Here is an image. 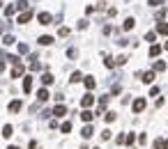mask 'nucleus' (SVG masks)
Returning a JSON list of instances; mask_svg holds the SVG:
<instances>
[{
  "mask_svg": "<svg viewBox=\"0 0 168 149\" xmlns=\"http://www.w3.org/2000/svg\"><path fill=\"white\" fill-rule=\"evenodd\" d=\"M131 110H134L136 115H138V112H143V110H145V99H143V97H138L134 103H131Z\"/></svg>",
  "mask_w": 168,
  "mask_h": 149,
  "instance_id": "f257e3e1",
  "label": "nucleus"
},
{
  "mask_svg": "<svg viewBox=\"0 0 168 149\" xmlns=\"http://www.w3.org/2000/svg\"><path fill=\"white\" fill-rule=\"evenodd\" d=\"M134 140H136V135H134V133H127V138H124V145H134Z\"/></svg>",
  "mask_w": 168,
  "mask_h": 149,
  "instance_id": "cd10ccee",
  "label": "nucleus"
},
{
  "mask_svg": "<svg viewBox=\"0 0 168 149\" xmlns=\"http://www.w3.org/2000/svg\"><path fill=\"white\" fill-rule=\"evenodd\" d=\"M7 108H9V112H19V110L23 108V103H21L19 99H14V101H9V106H7Z\"/></svg>",
  "mask_w": 168,
  "mask_h": 149,
  "instance_id": "6e6552de",
  "label": "nucleus"
},
{
  "mask_svg": "<svg viewBox=\"0 0 168 149\" xmlns=\"http://www.w3.org/2000/svg\"><path fill=\"white\" fill-rule=\"evenodd\" d=\"M39 44L42 46H51L53 44V37H51V34H42V37H39Z\"/></svg>",
  "mask_w": 168,
  "mask_h": 149,
  "instance_id": "4468645a",
  "label": "nucleus"
},
{
  "mask_svg": "<svg viewBox=\"0 0 168 149\" xmlns=\"http://www.w3.org/2000/svg\"><path fill=\"white\" fill-rule=\"evenodd\" d=\"M104 67H106V69H113V67H115V62H113V57H111V55L104 57Z\"/></svg>",
  "mask_w": 168,
  "mask_h": 149,
  "instance_id": "aec40b11",
  "label": "nucleus"
},
{
  "mask_svg": "<svg viewBox=\"0 0 168 149\" xmlns=\"http://www.w3.org/2000/svg\"><path fill=\"white\" fill-rule=\"evenodd\" d=\"M138 142H141V145H145V142H147V135L141 133V135H138Z\"/></svg>",
  "mask_w": 168,
  "mask_h": 149,
  "instance_id": "c9c22d12",
  "label": "nucleus"
},
{
  "mask_svg": "<svg viewBox=\"0 0 168 149\" xmlns=\"http://www.w3.org/2000/svg\"><path fill=\"white\" fill-rule=\"evenodd\" d=\"M81 119H83L85 124H90L92 119H95V112H92V110H83V112H81Z\"/></svg>",
  "mask_w": 168,
  "mask_h": 149,
  "instance_id": "1a4fd4ad",
  "label": "nucleus"
},
{
  "mask_svg": "<svg viewBox=\"0 0 168 149\" xmlns=\"http://www.w3.org/2000/svg\"><path fill=\"white\" fill-rule=\"evenodd\" d=\"M95 149H99V147H95Z\"/></svg>",
  "mask_w": 168,
  "mask_h": 149,
  "instance_id": "a18cd8bd",
  "label": "nucleus"
},
{
  "mask_svg": "<svg viewBox=\"0 0 168 149\" xmlns=\"http://www.w3.org/2000/svg\"><path fill=\"white\" fill-rule=\"evenodd\" d=\"M16 9H21V11H28V0H19V2H16Z\"/></svg>",
  "mask_w": 168,
  "mask_h": 149,
  "instance_id": "4be33fe9",
  "label": "nucleus"
},
{
  "mask_svg": "<svg viewBox=\"0 0 168 149\" xmlns=\"http://www.w3.org/2000/svg\"><path fill=\"white\" fill-rule=\"evenodd\" d=\"M85 87H88V89H95V85H97V83H95V78H92V76H85Z\"/></svg>",
  "mask_w": 168,
  "mask_h": 149,
  "instance_id": "6ab92c4d",
  "label": "nucleus"
},
{
  "mask_svg": "<svg viewBox=\"0 0 168 149\" xmlns=\"http://www.w3.org/2000/svg\"><path fill=\"white\" fill-rule=\"evenodd\" d=\"M23 71H26V69H23V64H14V67H12V78H19Z\"/></svg>",
  "mask_w": 168,
  "mask_h": 149,
  "instance_id": "f8f14e48",
  "label": "nucleus"
},
{
  "mask_svg": "<svg viewBox=\"0 0 168 149\" xmlns=\"http://www.w3.org/2000/svg\"><path fill=\"white\" fill-rule=\"evenodd\" d=\"M72 83H78V80H83V76H81V71H74L72 74V78H69Z\"/></svg>",
  "mask_w": 168,
  "mask_h": 149,
  "instance_id": "393cba45",
  "label": "nucleus"
},
{
  "mask_svg": "<svg viewBox=\"0 0 168 149\" xmlns=\"http://www.w3.org/2000/svg\"><path fill=\"white\" fill-rule=\"evenodd\" d=\"M7 149H19V147H16V145H9V147H7Z\"/></svg>",
  "mask_w": 168,
  "mask_h": 149,
  "instance_id": "79ce46f5",
  "label": "nucleus"
},
{
  "mask_svg": "<svg viewBox=\"0 0 168 149\" xmlns=\"http://www.w3.org/2000/svg\"><path fill=\"white\" fill-rule=\"evenodd\" d=\"M147 5H150V7H161L164 0H147Z\"/></svg>",
  "mask_w": 168,
  "mask_h": 149,
  "instance_id": "2f4dec72",
  "label": "nucleus"
},
{
  "mask_svg": "<svg viewBox=\"0 0 168 149\" xmlns=\"http://www.w3.org/2000/svg\"><path fill=\"white\" fill-rule=\"evenodd\" d=\"M14 11H16V7H14V5H9V7L5 9V16H9V19H12V16H14Z\"/></svg>",
  "mask_w": 168,
  "mask_h": 149,
  "instance_id": "c85d7f7f",
  "label": "nucleus"
},
{
  "mask_svg": "<svg viewBox=\"0 0 168 149\" xmlns=\"http://www.w3.org/2000/svg\"><path fill=\"white\" fill-rule=\"evenodd\" d=\"M145 39H147V41H154V39H157V34H154V32H147Z\"/></svg>",
  "mask_w": 168,
  "mask_h": 149,
  "instance_id": "e433bc0d",
  "label": "nucleus"
},
{
  "mask_svg": "<svg viewBox=\"0 0 168 149\" xmlns=\"http://www.w3.org/2000/svg\"><path fill=\"white\" fill-rule=\"evenodd\" d=\"M115 112H106V115H104V119H106V124H111V122H115Z\"/></svg>",
  "mask_w": 168,
  "mask_h": 149,
  "instance_id": "bb28decb",
  "label": "nucleus"
},
{
  "mask_svg": "<svg viewBox=\"0 0 168 149\" xmlns=\"http://www.w3.org/2000/svg\"><path fill=\"white\" fill-rule=\"evenodd\" d=\"M12 135H14V126H12V124H5L2 126V138H12Z\"/></svg>",
  "mask_w": 168,
  "mask_h": 149,
  "instance_id": "ddd939ff",
  "label": "nucleus"
},
{
  "mask_svg": "<svg viewBox=\"0 0 168 149\" xmlns=\"http://www.w3.org/2000/svg\"><path fill=\"white\" fill-rule=\"evenodd\" d=\"M28 51H30V46H28V44H23V41H21V44H19V53H28Z\"/></svg>",
  "mask_w": 168,
  "mask_h": 149,
  "instance_id": "473e14b6",
  "label": "nucleus"
},
{
  "mask_svg": "<svg viewBox=\"0 0 168 149\" xmlns=\"http://www.w3.org/2000/svg\"><path fill=\"white\" fill-rule=\"evenodd\" d=\"M81 135H83L85 140H88V138H92V135H95V129H92V124H85V126H83V131H81Z\"/></svg>",
  "mask_w": 168,
  "mask_h": 149,
  "instance_id": "39448f33",
  "label": "nucleus"
},
{
  "mask_svg": "<svg viewBox=\"0 0 168 149\" xmlns=\"http://www.w3.org/2000/svg\"><path fill=\"white\" fill-rule=\"evenodd\" d=\"M49 97H51V94H49V89H46V87H42V89L37 92V101H39V103H44V101H49Z\"/></svg>",
  "mask_w": 168,
  "mask_h": 149,
  "instance_id": "0eeeda50",
  "label": "nucleus"
},
{
  "mask_svg": "<svg viewBox=\"0 0 168 149\" xmlns=\"http://www.w3.org/2000/svg\"><path fill=\"white\" fill-rule=\"evenodd\" d=\"M23 92L26 94L32 92V76H26V78H23Z\"/></svg>",
  "mask_w": 168,
  "mask_h": 149,
  "instance_id": "20e7f679",
  "label": "nucleus"
},
{
  "mask_svg": "<svg viewBox=\"0 0 168 149\" xmlns=\"http://www.w3.org/2000/svg\"><path fill=\"white\" fill-rule=\"evenodd\" d=\"M53 115L55 117H62V115H67V106H62V103H58L55 108H53Z\"/></svg>",
  "mask_w": 168,
  "mask_h": 149,
  "instance_id": "9d476101",
  "label": "nucleus"
},
{
  "mask_svg": "<svg viewBox=\"0 0 168 149\" xmlns=\"http://www.w3.org/2000/svg\"><path fill=\"white\" fill-rule=\"evenodd\" d=\"M88 28V21H78V30H85Z\"/></svg>",
  "mask_w": 168,
  "mask_h": 149,
  "instance_id": "4c0bfd02",
  "label": "nucleus"
},
{
  "mask_svg": "<svg viewBox=\"0 0 168 149\" xmlns=\"http://www.w3.org/2000/svg\"><path fill=\"white\" fill-rule=\"evenodd\" d=\"M2 44H5V46L16 44V37H14V34H5V37H2Z\"/></svg>",
  "mask_w": 168,
  "mask_h": 149,
  "instance_id": "dca6fc26",
  "label": "nucleus"
},
{
  "mask_svg": "<svg viewBox=\"0 0 168 149\" xmlns=\"http://www.w3.org/2000/svg\"><path fill=\"white\" fill-rule=\"evenodd\" d=\"M154 71H166V62L164 60H157V62H154Z\"/></svg>",
  "mask_w": 168,
  "mask_h": 149,
  "instance_id": "412c9836",
  "label": "nucleus"
},
{
  "mask_svg": "<svg viewBox=\"0 0 168 149\" xmlns=\"http://www.w3.org/2000/svg\"><path fill=\"white\" fill-rule=\"evenodd\" d=\"M30 19H32V9H28V11H23V14H21V16H19V19H16V21H19L21 25H26V23L30 21Z\"/></svg>",
  "mask_w": 168,
  "mask_h": 149,
  "instance_id": "423d86ee",
  "label": "nucleus"
},
{
  "mask_svg": "<svg viewBox=\"0 0 168 149\" xmlns=\"http://www.w3.org/2000/svg\"><path fill=\"white\" fill-rule=\"evenodd\" d=\"M115 64H118V67H122V64H127V55H120V57H115Z\"/></svg>",
  "mask_w": 168,
  "mask_h": 149,
  "instance_id": "c756f323",
  "label": "nucleus"
},
{
  "mask_svg": "<svg viewBox=\"0 0 168 149\" xmlns=\"http://www.w3.org/2000/svg\"><path fill=\"white\" fill-rule=\"evenodd\" d=\"M39 145H37V142H35V140H30V142H28V149H37Z\"/></svg>",
  "mask_w": 168,
  "mask_h": 149,
  "instance_id": "58836bf2",
  "label": "nucleus"
},
{
  "mask_svg": "<svg viewBox=\"0 0 168 149\" xmlns=\"http://www.w3.org/2000/svg\"><path fill=\"white\" fill-rule=\"evenodd\" d=\"M76 55H78V51H76V48H67V57H69V60H74Z\"/></svg>",
  "mask_w": 168,
  "mask_h": 149,
  "instance_id": "7c9ffc66",
  "label": "nucleus"
},
{
  "mask_svg": "<svg viewBox=\"0 0 168 149\" xmlns=\"http://www.w3.org/2000/svg\"><path fill=\"white\" fill-rule=\"evenodd\" d=\"M164 48H166V51H168V41H166V44H164Z\"/></svg>",
  "mask_w": 168,
  "mask_h": 149,
  "instance_id": "37998d69",
  "label": "nucleus"
},
{
  "mask_svg": "<svg viewBox=\"0 0 168 149\" xmlns=\"http://www.w3.org/2000/svg\"><path fill=\"white\" fill-rule=\"evenodd\" d=\"M0 71H5V62H2V60H0Z\"/></svg>",
  "mask_w": 168,
  "mask_h": 149,
  "instance_id": "a19ab883",
  "label": "nucleus"
},
{
  "mask_svg": "<svg viewBox=\"0 0 168 149\" xmlns=\"http://www.w3.org/2000/svg\"><path fill=\"white\" fill-rule=\"evenodd\" d=\"M53 80H55V78H53V74H49V71H46V74L42 76V83H44V85H53Z\"/></svg>",
  "mask_w": 168,
  "mask_h": 149,
  "instance_id": "2eb2a0df",
  "label": "nucleus"
},
{
  "mask_svg": "<svg viewBox=\"0 0 168 149\" xmlns=\"http://www.w3.org/2000/svg\"><path fill=\"white\" fill-rule=\"evenodd\" d=\"M159 149H168V140H161V147Z\"/></svg>",
  "mask_w": 168,
  "mask_h": 149,
  "instance_id": "ea45409f",
  "label": "nucleus"
},
{
  "mask_svg": "<svg viewBox=\"0 0 168 149\" xmlns=\"http://www.w3.org/2000/svg\"><path fill=\"white\" fill-rule=\"evenodd\" d=\"M60 131H62V133H69V131H72V122H62Z\"/></svg>",
  "mask_w": 168,
  "mask_h": 149,
  "instance_id": "a878e982",
  "label": "nucleus"
},
{
  "mask_svg": "<svg viewBox=\"0 0 168 149\" xmlns=\"http://www.w3.org/2000/svg\"><path fill=\"white\" fill-rule=\"evenodd\" d=\"M92 103H95V97H92L90 92L85 94L83 99H81V106H83V110H90V108H92Z\"/></svg>",
  "mask_w": 168,
  "mask_h": 149,
  "instance_id": "7ed1b4c3",
  "label": "nucleus"
},
{
  "mask_svg": "<svg viewBox=\"0 0 168 149\" xmlns=\"http://www.w3.org/2000/svg\"><path fill=\"white\" fill-rule=\"evenodd\" d=\"M108 138H111V129H104L101 131V140H108Z\"/></svg>",
  "mask_w": 168,
  "mask_h": 149,
  "instance_id": "72a5a7b5",
  "label": "nucleus"
},
{
  "mask_svg": "<svg viewBox=\"0 0 168 149\" xmlns=\"http://www.w3.org/2000/svg\"><path fill=\"white\" fill-rule=\"evenodd\" d=\"M157 32L159 34H168V23H164V21L157 23Z\"/></svg>",
  "mask_w": 168,
  "mask_h": 149,
  "instance_id": "a211bd4d",
  "label": "nucleus"
},
{
  "mask_svg": "<svg viewBox=\"0 0 168 149\" xmlns=\"http://www.w3.org/2000/svg\"><path fill=\"white\" fill-rule=\"evenodd\" d=\"M138 76H141V80H143V83H147V85L154 80V71H145V74H138Z\"/></svg>",
  "mask_w": 168,
  "mask_h": 149,
  "instance_id": "9b49d317",
  "label": "nucleus"
},
{
  "mask_svg": "<svg viewBox=\"0 0 168 149\" xmlns=\"http://www.w3.org/2000/svg\"><path fill=\"white\" fill-rule=\"evenodd\" d=\"M37 21H39V25H51V23H53V16H51L49 11H42V14L37 16Z\"/></svg>",
  "mask_w": 168,
  "mask_h": 149,
  "instance_id": "f03ea898",
  "label": "nucleus"
},
{
  "mask_svg": "<svg viewBox=\"0 0 168 149\" xmlns=\"http://www.w3.org/2000/svg\"><path fill=\"white\" fill-rule=\"evenodd\" d=\"M0 7H2V0H0Z\"/></svg>",
  "mask_w": 168,
  "mask_h": 149,
  "instance_id": "c03bdc74",
  "label": "nucleus"
},
{
  "mask_svg": "<svg viewBox=\"0 0 168 149\" xmlns=\"http://www.w3.org/2000/svg\"><path fill=\"white\" fill-rule=\"evenodd\" d=\"M159 53H161V46H159V44H154L152 48H150V55H152V57H157Z\"/></svg>",
  "mask_w": 168,
  "mask_h": 149,
  "instance_id": "5701e85b",
  "label": "nucleus"
},
{
  "mask_svg": "<svg viewBox=\"0 0 168 149\" xmlns=\"http://www.w3.org/2000/svg\"><path fill=\"white\" fill-rule=\"evenodd\" d=\"M108 101H111V97H108V94H106V97H101V99H99V108H101V110H104V108L108 106Z\"/></svg>",
  "mask_w": 168,
  "mask_h": 149,
  "instance_id": "b1692460",
  "label": "nucleus"
},
{
  "mask_svg": "<svg viewBox=\"0 0 168 149\" xmlns=\"http://www.w3.org/2000/svg\"><path fill=\"white\" fill-rule=\"evenodd\" d=\"M134 25H136V21H134V19L129 16V19H124V23H122V30H131Z\"/></svg>",
  "mask_w": 168,
  "mask_h": 149,
  "instance_id": "f3484780",
  "label": "nucleus"
},
{
  "mask_svg": "<svg viewBox=\"0 0 168 149\" xmlns=\"http://www.w3.org/2000/svg\"><path fill=\"white\" fill-rule=\"evenodd\" d=\"M58 34H60V37H69V28H60V30H58Z\"/></svg>",
  "mask_w": 168,
  "mask_h": 149,
  "instance_id": "f704fd0d",
  "label": "nucleus"
}]
</instances>
